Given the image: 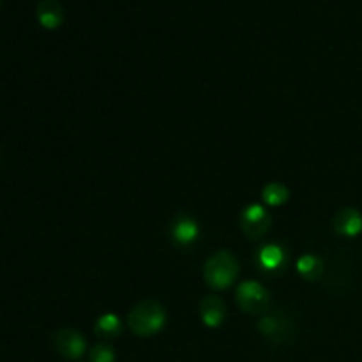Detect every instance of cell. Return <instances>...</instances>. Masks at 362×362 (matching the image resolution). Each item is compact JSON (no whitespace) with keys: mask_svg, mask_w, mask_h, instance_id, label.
Masks as SVG:
<instances>
[{"mask_svg":"<svg viewBox=\"0 0 362 362\" xmlns=\"http://www.w3.org/2000/svg\"><path fill=\"white\" fill-rule=\"evenodd\" d=\"M166 310L158 300H141L136 306L131 308L127 313V327L131 329L134 336L140 338H148L161 331L166 325Z\"/></svg>","mask_w":362,"mask_h":362,"instance_id":"6da1fadb","label":"cell"},{"mask_svg":"<svg viewBox=\"0 0 362 362\" xmlns=\"http://www.w3.org/2000/svg\"><path fill=\"white\" fill-rule=\"evenodd\" d=\"M240 267L237 258L230 251H218L204 265V279L207 286L214 290H225L233 285Z\"/></svg>","mask_w":362,"mask_h":362,"instance_id":"7a4b0ae2","label":"cell"},{"mask_svg":"<svg viewBox=\"0 0 362 362\" xmlns=\"http://www.w3.org/2000/svg\"><path fill=\"white\" fill-rule=\"evenodd\" d=\"M235 300L240 310L247 315H260L271 308V296L262 283L247 279L237 286Z\"/></svg>","mask_w":362,"mask_h":362,"instance_id":"3957f363","label":"cell"},{"mask_svg":"<svg viewBox=\"0 0 362 362\" xmlns=\"http://www.w3.org/2000/svg\"><path fill=\"white\" fill-rule=\"evenodd\" d=\"M271 225H272V218L271 214L265 211L264 205L251 204L240 212L239 226L247 239L258 240L262 239V237H265L269 230H271Z\"/></svg>","mask_w":362,"mask_h":362,"instance_id":"277c9868","label":"cell"},{"mask_svg":"<svg viewBox=\"0 0 362 362\" xmlns=\"http://www.w3.org/2000/svg\"><path fill=\"white\" fill-rule=\"evenodd\" d=\"M258 331L272 343H288L296 334V324L292 318L281 313H269L258 322Z\"/></svg>","mask_w":362,"mask_h":362,"instance_id":"5b68a950","label":"cell"},{"mask_svg":"<svg viewBox=\"0 0 362 362\" xmlns=\"http://www.w3.org/2000/svg\"><path fill=\"white\" fill-rule=\"evenodd\" d=\"M53 343H55L57 352L69 361L80 359V357L85 356V350H87V341L74 329H60L55 334Z\"/></svg>","mask_w":362,"mask_h":362,"instance_id":"8992f818","label":"cell"},{"mask_svg":"<svg viewBox=\"0 0 362 362\" xmlns=\"http://www.w3.org/2000/svg\"><path fill=\"white\" fill-rule=\"evenodd\" d=\"M170 233H172V239L175 244L191 246L200 235V228H198V223L191 216L179 214L173 218L172 225H170Z\"/></svg>","mask_w":362,"mask_h":362,"instance_id":"52a82bcc","label":"cell"},{"mask_svg":"<svg viewBox=\"0 0 362 362\" xmlns=\"http://www.w3.org/2000/svg\"><path fill=\"white\" fill-rule=\"evenodd\" d=\"M332 226L339 235L357 237L362 232V214L354 207L341 209V211L336 212Z\"/></svg>","mask_w":362,"mask_h":362,"instance_id":"ba28073f","label":"cell"},{"mask_svg":"<svg viewBox=\"0 0 362 362\" xmlns=\"http://www.w3.org/2000/svg\"><path fill=\"white\" fill-rule=\"evenodd\" d=\"M200 318L209 329H216L225 322L226 318V308L219 297L207 296L202 299L200 303Z\"/></svg>","mask_w":362,"mask_h":362,"instance_id":"9c48e42d","label":"cell"},{"mask_svg":"<svg viewBox=\"0 0 362 362\" xmlns=\"http://www.w3.org/2000/svg\"><path fill=\"white\" fill-rule=\"evenodd\" d=\"M257 262L264 271L276 272L286 264V253L279 244H265L264 247L258 250Z\"/></svg>","mask_w":362,"mask_h":362,"instance_id":"30bf717a","label":"cell"},{"mask_svg":"<svg viewBox=\"0 0 362 362\" xmlns=\"http://www.w3.org/2000/svg\"><path fill=\"white\" fill-rule=\"evenodd\" d=\"M37 20L42 27L57 28L64 20V11L57 0H41L37 4Z\"/></svg>","mask_w":362,"mask_h":362,"instance_id":"8fae6325","label":"cell"},{"mask_svg":"<svg viewBox=\"0 0 362 362\" xmlns=\"http://www.w3.org/2000/svg\"><path fill=\"white\" fill-rule=\"evenodd\" d=\"M297 271H299V274L306 281H318L324 276V262L318 257H315V255H303L297 260Z\"/></svg>","mask_w":362,"mask_h":362,"instance_id":"7c38bea8","label":"cell"},{"mask_svg":"<svg viewBox=\"0 0 362 362\" xmlns=\"http://www.w3.org/2000/svg\"><path fill=\"white\" fill-rule=\"evenodd\" d=\"M94 332L103 339H115L122 334V322H120L117 315L106 313L98 318Z\"/></svg>","mask_w":362,"mask_h":362,"instance_id":"4fadbf2b","label":"cell"},{"mask_svg":"<svg viewBox=\"0 0 362 362\" xmlns=\"http://www.w3.org/2000/svg\"><path fill=\"white\" fill-rule=\"evenodd\" d=\"M262 198L267 205L271 207H279V205L286 204L290 198V189L285 186V184L279 182H269L267 186L262 191Z\"/></svg>","mask_w":362,"mask_h":362,"instance_id":"5bb4252c","label":"cell"},{"mask_svg":"<svg viewBox=\"0 0 362 362\" xmlns=\"http://www.w3.org/2000/svg\"><path fill=\"white\" fill-rule=\"evenodd\" d=\"M117 354L115 349L108 343H99L88 354V361L90 362H115Z\"/></svg>","mask_w":362,"mask_h":362,"instance_id":"9a60e30c","label":"cell"}]
</instances>
